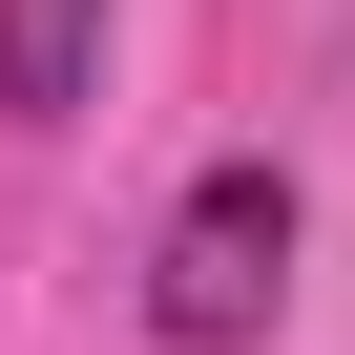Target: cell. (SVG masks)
<instances>
[{
  "label": "cell",
  "mask_w": 355,
  "mask_h": 355,
  "mask_svg": "<svg viewBox=\"0 0 355 355\" xmlns=\"http://www.w3.org/2000/svg\"><path fill=\"white\" fill-rule=\"evenodd\" d=\"M272 293H293V167H209L189 209H167V251H146V334L167 355H251L272 334Z\"/></svg>",
  "instance_id": "obj_1"
},
{
  "label": "cell",
  "mask_w": 355,
  "mask_h": 355,
  "mask_svg": "<svg viewBox=\"0 0 355 355\" xmlns=\"http://www.w3.org/2000/svg\"><path fill=\"white\" fill-rule=\"evenodd\" d=\"M84 84H105V0H0V105L63 125Z\"/></svg>",
  "instance_id": "obj_2"
}]
</instances>
